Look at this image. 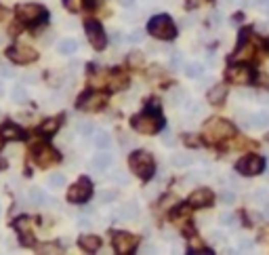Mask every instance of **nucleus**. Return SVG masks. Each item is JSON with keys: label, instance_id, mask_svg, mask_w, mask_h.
<instances>
[{"label": "nucleus", "instance_id": "nucleus-15", "mask_svg": "<svg viewBox=\"0 0 269 255\" xmlns=\"http://www.w3.org/2000/svg\"><path fill=\"white\" fill-rule=\"evenodd\" d=\"M227 97V87L225 84H214V87L208 91V101L212 106H221Z\"/></svg>", "mask_w": 269, "mask_h": 255}, {"label": "nucleus", "instance_id": "nucleus-47", "mask_svg": "<svg viewBox=\"0 0 269 255\" xmlns=\"http://www.w3.org/2000/svg\"><path fill=\"white\" fill-rule=\"evenodd\" d=\"M185 142H187V144H191L193 148H198V140H195V137H185Z\"/></svg>", "mask_w": 269, "mask_h": 255}, {"label": "nucleus", "instance_id": "nucleus-2", "mask_svg": "<svg viewBox=\"0 0 269 255\" xmlns=\"http://www.w3.org/2000/svg\"><path fill=\"white\" fill-rule=\"evenodd\" d=\"M131 169H133V173L141 179H150L156 171V165H154V158L150 152L145 150H139L135 152V154H131Z\"/></svg>", "mask_w": 269, "mask_h": 255}, {"label": "nucleus", "instance_id": "nucleus-8", "mask_svg": "<svg viewBox=\"0 0 269 255\" xmlns=\"http://www.w3.org/2000/svg\"><path fill=\"white\" fill-rule=\"evenodd\" d=\"M225 78L229 82H234V84H248L250 78H253V72H250L246 65L234 63V65H229L227 70H225Z\"/></svg>", "mask_w": 269, "mask_h": 255}, {"label": "nucleus", "instance_id": "nucleus-24", "mask_svg": "<svg viewBox=\"0 0 269 255\" xmlns=\"http://www.w3.org/2000/svg\"><path fill=\"white\" fill-rule=\"evenodd\" d=\"M137 205L135 202H127V205H122L120 207V217H124V219H133V217H137Z\"/></svg>", "mask_w": 269, "mask_h": 255}, {"label": "nucleus", "instance_id": "nucleus-16", "mask_svg": "<svg viewBox=\"0 0 269 255\" xmlns=\"http://www.w3.org/2000/svg\"><path fill=\"white\" fill-rule=\"evenodd\" d=\"M78 245L82 247V251H86V253H95V251H99L101 249V239L99 236H91V234H86V236H82V239L78 241Z\"/></svg>", "mask_w": 269, "mask_h": 255}, {"label": "nucleus", "instance_id": "nucleus-31", "mask_svg": "<svg viewBox=\"0 0 269 255\" xmlns=\"http://www.w3.org/2000/svg\"><path fill=\"white\" fill-rule=\"evenodd\" d=\"M191 160H193V158H191L189 154H175V156H173V165H175V167H187Z\"/></svg>", "mask_w": 269, "mask_h": 255}, {"label": "nucleus", "instance_id": "nucleus-40", "mask_svg": "<svg viewBox=\"0 0 269 255\" xmlns=\"http://www.w3.org/2000/svg\"><path fill=\"white\" fill-rule=\"evenodd\" d=\"M208 0H187V9H198L202 5H206Z\"/></svg>", "mask_w": 269, "mask_h": 255}, {"label": "nucleus", "instance_id": "nucleus-20", "mask_svg": "<svg viewBox=\"0 0 269 255\" xmlns=\"http://www.w3.org/2000/svg\"><path fill=\"white\" fill-rule=\"evenodd\" d=\"M76 49H78V42L74 38H63L57 44V51H59V53H63V55H71Z\"/></svg>", "mask_w": 269, "mask_h": 255}, {"label": "nucleus", "instance_id": "nucleus-44", "mask_svg": "<svg viewBox=\"0 0 269 255\" xmlns=\"http://www.w3.org/2000/svg\"><path fill=\"white\" fill-rule=\"evenodd\" d=\"M170 67H175V70H179V67H181V55H173V59H170Z\"/></svg>", "mask_w": 269, "mask_h": 255}, {"label": "nucleus", "instance_id": "nucleus-22", "mask_svg": "<svg viewBox=\"0 0 269 255\" xmlns=\"http://www.w3.org/2000/svg\"><path fill=\"white\" fill-rule=\"evenodd\" d=\"M30 200L34 202V205H48V198H46V194L40 188H32L30 190Z\"/></svg>", "mask_w": 269, "mask_h": 255}, {"label": "nucleus", "instance_id": "nucleus-26", "mask_svg": "<svg viewBox=\"0 0 269 255\" xmlns=\"http://www.w3.org/2000/svg\"><path fill=\"white\" fill-rule=\"evenodd\" d=\"M59 125H61L59 118H51V121H46V123L40 127V131H42L44 135H53V133H55V131L59 129Z\"/></svg>", "mask_w": 269, "mask_h": 255}, {"label": "nucleus", "instance_id": "nucleus-34", "mask_svg": "<svg viewBox=\"0 0 269 255\" xmlns=\"http://www.w3.org/2000/svg\"><path fill=\"white\" fill-rule=\"evenodd\" d=\"M238 123H240V127H244V129L253 127V116H244V114H238Z\"/></svg>", "mask_w": 269, "mask_h": 255}, {"label": "nucleus", "instance_id": "nucleus-41", "mask_svg": "<svg viewBox=\"0 0 269 255\" xmlns=\"http://www.w3.org/2000/svg\"><path fill=\"white\" fill-rule=\"evenodd\" d=\"M129 40H131V42H139V40H143V32H139V30L131 32V36H129Z\"/></svg>", "mask_w": 269, "mask_h": 255}, {"label": "nucleus", "instance_id": "nucleus-49", "mask_svg": "<svg viewBox=\"0 0 269 255\" xmlns=\"http://www.w3.org/2000/svg\"><path fill=\"white\" fill-rule=\"evenodd\" d=\"M135 3V0H120V5H124V7H131Z\"/></svg>", "mask_w": 269, "mask_h": 255}, {"label": "nucleus", "instance_id": "nucleus-5", "mask_svg": "<svg viewBox=\"0 0 269 255\" xmlns=\"http://www.w3.org/2000/svg\"><path fill=\"white\" fill-rule=\"evenodd\" d=\"M236 169H238V173L246 175V177H253V175H259L263 169H265V160L261 156H244L236 163Z\"/></svg>", "mask_w": 269, "mask_h": 255}, {"label": "nucleus", "instance_id": "nucleus-43", "mask_svg": "<svg viewBox=\"0 0 269 255\" xmlns=\"http://www.w3.org/2000/svg\"><path fill=\"white\" fill-rule=\"evenodd\" d=\"M38 251L40 253H61V249H53V245H42Z\"/></svg>", "mask_w": 269, "mask_h": 255}, {"label": "nucleus", "instance_id": "nucleus-32", "mask_svg": "<svg viewBox=\"0 0 269 255\" xmlns=\"http://www.w3.org/2000/svg\"><path fill=\"white\" fill-rule=\"evenodd\" d=\"M103 76H105V74H101V76H99V74H95V76H91V80H88V84H91V87H95V89H99V87H103V84L107 82V80H105Z\"/></svg>", "mask_w": 269, "mask_h": 255}, {"label": "nucleus", "instance_id": "nucleus-38", "mask_svg": "<svg viewBox=\"0 0 269 255\" xmlns=\"http://www.w3.org/2000/svg\"><path fill=\"white\" fill-rule=\"evenodd\" d=\"M234 219H236L234 213H223V215L219 217V222H221L223 226H231V224H234Z\"/></svg>", "mask_w": 269, "mask_h": 255}, {"label": "nucleus", "instance_id": "nucleus-9", "mask_svg": "<svg viewBox=\"0 0 269 255\" xmlns=\"http://www.w3.org/2000/svg\"><path fill=\"white\" fill-rule=\"evenodd\" d=\"M9 57L17 63H32L36 57H38V53L28 44H17V47L9 49Z\"/></svg>", "mask_w": 269, "mask_h": 255}, {"label": "nucleus", "instance_id": "nucleus-12", "mask_svg": "<svg viewBox=\"0 0 269 255\" xmlns=\"http://www.w3.org/2000/svg\"><path fill=\"white\" fill-rule=\"evenodd\" d=\"M212 200H214V194H212L208 188H200V190L191 192V196H189V207L202 209V207H208Z\"/></svg>", "mask_w": 269, "mask_h": 255}, {"label": "nucleus", "instance_id": "nucleus-28", "mask_svg": "<svg viewBox=\"0 0 269 255\" xmlns=\"http://www.w3.org/2000/svg\"><path fill=\"white\" fill-rule=\"evenodd\" d=\"M63 183H65V175L63 173H53L48 177V186H51V188H55V190L63 188Z\"/></svg>", "mask_w": 269, "mask_h": 255}, {"label": "nucleus", "instance_id": "nucleus-37", "mask_svg": "<svg viewBox=\"0 0 269 255\" xmlns=\"http://www.w3.org/2000/svg\"><path fill=\"white\" fill-rule=\"evenodd\" d=\"M183 99H185V93H183L181 89H177V91H173V95H170V101H173V104H181Z\"/></svg>", "mask_w": 269, "mask_h": 255}, {"label": "nucleus", "instance_id": "nucleus-6", "mask_svg": "<svg viewBox=\"0 0 269 255\" xmlns=\"http://www.w3.org/2000/svg\"><path fill=\"white\" fill-rule=\"evenodd\" d=\"M17 17L23 24H40L46 19V9L38 7V5H21L17 9Z\"/></svg>", "mask_w": 269, "mask_h": 255}, {"label": "nucleus", "instance_id": "nucleus-17", "mask_svg": "<svg viewBox=\"0 0 269 255\" xmlns=\"http://www.w3.org/2000/svg\"><path fill=\"white\" fill-rule=\"evenodd\" d=\"M0 137L7 140V142H13V140H21L23 137V131L17 127V125H5L0 129Z\"/></svg>", "mask_w": 269, "mask_h": 255}, {"label": "nucleus", "instance_id": "nucleus-51", "mask_svg": "<svg viewBox=\"0 0 269 255\" xmlns=\"http://www.w3.org/2000/svg\"><path fill=\"white\" fill-rule=\"evenodd\" d=\"M265 211H267V217H269V205H267V209H265Z\"/></svg>", "mask_w": 269, "mask_h": 255}, {"label": "nucleus", "instance_id": "nucleus-35", "mask_svg": "<svg viewBox=\"0 0 269 255\" xmlns=\"http://www.w3.org/2000/svg\"><path fill=\"white\" fill-rule=\"evenodd\" d=\"M221 202H225V205H234L236 194L234 192H221Z\"/></svg>", "mask_w": 269, "mask_h": 255}, {"label": "nucleus", "instance_id": "nucleus-25", "mask_svg": "<svg viewBox=\"0 0 269 255\" xmlns=\"http://www.w3.org/2000/svg\"><path fill=\"white\" fill-rule=\"evenodd\" d=\"M253 127H259V129H265L269 127V112H259L253 116Z\"/></svg>", "mask_w": 269, "mask_h": 255}, {"label": "nucleus", "instance_id": "nucleus-10", "mask_svg": "<svg viewBox=\"0 0 269 255\" xmlns=\"http://www.w3.org/2000/svg\"><path fill=\"white\" fill-rule=\"evenodd\" d=\"M84 30H86V38H88V42H91L93 49L99 51V49L105 47V34H103V30L97 21H86Z\"/></svg>", "mask_w": 269, "mask_h": 255}, {"label": "nucleus", "instance_id": "nucleus-14", "mask_svg": "<svg viewBox=\"0 0 269 255\" xmlns=\"http://www.w3.org/2000/svg\"><path fill=\"white\" fill-rule=\"evenodd\" d=\"M59 160V154L51 146H42L36 150V163L38 167H48V165H55Z\"/></svg>", "mask_w": 269, "mask_h": 255}, {"label": "nucleus", "instance_id": "nucleus-33", "mask_svg": "<svg viewBox=\"0 0 269 255\" xmlns=\"http://www.w3.org/2000/svg\"><path fill=\"white\" fill-rule=\"evenodd\" d=\"M11 99L15 101V104H23V101H26V93H23V89H17V87H15Z\"/></svg>", "mask_w": 269, "mask_h": 255}, {"label": "nucleus", "instance_id": "nucleus-4", "mask_svg": "<svg viewBox=\"0 0 269 255\" xmlns=\"http://www.w3.org/2000/svg\"><path fill=\"white\" fill-rule=\"evenodd\" d=\"M148 30H150L152 36L162 38V40H170V38H175V34H177V28H175L173 19H170V17H166V15H156V17H152Z\"/></svg>", "mask_w": 269, "mask_h": 255}, {"label": "nucleus", "instance_id": "nucleus-30", "mask_svg": "<svg viewBox=\"0 0 269 255\" xmlns=\"http://www.w3.org/2000/svg\"><path fill=\"white\" fill-rule=\"evenodd\" d=\"M63 5H65L67 11L78 13V11H82V7H84V0H63Z\"/></svg>", "mask_w": 269, "mask_h": 255}, {"label": "nucleus", "instance_id": "nucleus-1", "mask_svg": "<svg viewBox=\"0 0 269 255\" xmlns=\"http://www.w3.org/2000/svg\"><path fill=\"white\" fill-rule=\"evenodd\" d=\"M236 133L234 125L223 121V118H212V121H208L204 125V133H202V137L208 142V144H219V142H225L229 140L231 135Z\"/></svg>", "mask_w": 269, "mask_h": 255}, {"label": "nucleus", "instance_id": "nucleus-19", "mask_svg": "<svg viewBox=\"0 0 269 255\" xmlns=\"http://www.w3.org/2000/svg\"><path fill=\"white\" fill-rule=\"evenodd\" d=\"M114 163L112 154H107V152H101V154H97L93 158V169H97V171H105V169H110Z\"/></svg>", "mask_w": 269, "mask_h": 255}, {"label": "nucleus", "instance_id": "nucleus-21", "mask_svg": "<svg viewBox=\"0 0 269 255\" xmlns=\"http://www.w3.org/2000/svg\"><path fill=\"white\" fill-rule=\"evenodd\" d=\"M110 87L114 91H122V89H127L129 87V78L124 76V74H114L112 80H110Z\"/></svg>", "mask_w": 269, "mask_h": 255}, {"label": "nucleus", "instance_id": "nucleus-39", "mask_svg": "<svg viewBox=\"0 0 269 255\" xmlns=\"http://www.w3.org/2000/svg\"><path fill=\"white\" fill-rule=\"evenodd\" d=\"M129 61H131V65H141L143 63V55L141 53H131L129 55Z\"/></svg>", "mask_w": 269, "mask_h": 255}, {"label": "nucleus", "instance_id": "nucleus-23", "mask_svg": "<svg viewBox=\"0 0 269 255\" xmlns=\"http://www.w3.org/2000/svg\"><path fill=\"white\" fill-rule=\"evenodd\" d=\"M95 146L99 148V150H107L112 146V137H110V133H105V131H101V133H97V137H95Z\"/></svg>", "mask_w": 269, "mask_h": 255}, {"label": "nucleus", "instance_id": "nucleus-36", "mask_svg": "<svg viewBox=\"0 0 269 255\" xmlns=\"http://www.w3.org/2000/svg\"><path fill=\"white\" fill-rule=\"evenodd\" d=\"M116 192L114 190H105V192H101V202H114L116 200Z\"/></svg>", "mask_w": 269, "mask_h": 255}, {"label": "nucleus", "instance_id": "nucleus-48", "mask_svg": "<svg viewBox=\"0 0 269 255\" xmlns=\"http://www.w3.org/2000/svg\"><path fill=\"white\" fill-rule=\"evenodd\" d=\"M240 247H242V249H250V241H246V239L240 241Z\"/></svg>", "mask_w": 269, "mask_h": 255}, {"label": "nucleus", "instance_id": "nucleus-29", "mask_svg": "<svg viewBox=\"0 0 269 255\" xmlns=\"http://www.w3.org/2000/svg\"><path fill=\"white\" fill-rule=\"evenodd\" d=\"M185 74H187L189 78L202 76V65H200V63H187V65H185Z\"/></svg>", "mask_w": 269, "mask_h": 255}, {"label": "nucleus", "instance_id": "nucleus-45", "mask_svg": "<svg viewBox=\"0 0 269 255\" xmlns=\"http://www.w3.org/2000/svg\"><path fill=\"white\" fill-rule=\"evenodd\" d=\"M265 196H267L265 190H257V192H255V200H257V202H265Z\"/></svg>", "mask_w": 269, "mask_h": 255}, {"label": "nucleus", "instance_id": "nucleus-7", "mask_svg": "<svg viewBox=\"0 0 269 255\" xmlns=\"http://www.w3.org/2000/svg\"><path fill=\"white\" fill-rule=\"evenodd\" d=\"M91 192H93L91 181H88L86 177H80V179L67 190V200H69V202H84V200H88Z\"/></svg>", "mask_w": 269, "mask_h": 255}, {"label": "nucleus", "instance_id": "nucleus-11", "mask_svg": "<svg viewBox=\"0 0 269 255\" xmlns=\"http://www.w3.org/2000/svg\"><path fill=\"white\" fill-rule=\"evenodd\" d=\"M135 247H137V239H135V236H131L127 232L114 234V249H116L118 255H127L131 251H135Z\"/></svg>", "mask_w": 269, "mask_h": 255}, {"label": "nucleus", "instance_id": "nucleus-27", "mask_svg": "<svg viewBox=\"0 0 269 255\" xmlns=\"http://www.w3.org/2000/svg\"><path fill=\"white\" fill-rule=\"evenodd\" d=\"M93 123H88V121H80L78 125H76V131H78V135H82V137H88V135H93Z\"/></svg>", "mask_w": 269, "mask_h": 255}, {"label": "nucleus", "instance_id": "nucleus-18", "mask_svg": "<svg viewBox=\"0 0 269 255\" xmlns=\"http://www.w3.org/2000/svg\"><path fill=\"white\" fill-rule=\"evenodd\" d=\"M253 55H255V47H253V44H244V42H242L240 49L236 51L234 55H231V61H234V63H236V61H242V59L246 61V59H250Z\"/></svg>", "mask_w": 269, "mask_h": 255}, {"label": "nucleus", "instance_id": "nucleus-50", "mask_svg": "<svg viewBox=\"0 0 269 255\" xmlns=\"http://www.w3.org/2000/svg\"><path fill=\"white\" fill-rule=\"evenodd\" d=\"M112 38H114L116 42H120V40H122V36H120V34H118V32H114V34H112Z\"/></svg>", "mask_w": 269, "mask_h": 255}, {"label": "nucleus", "instance_id": "nucleus-3", "mask_svg": "<svg viewBox=\"0 0 269 255\" xmlns=\"http://www.w3.org/2000/svg\"><path fill=\"white\" fill-rule=\"evenodd\" d=\"M133 129H137L139 133H145V135H152V133H158L160 127H162V116L158 112H143V114H137L133 116L131 121Z\"/></svg>", "mask_w": 269, "mask_h": 255}, {"label": "nucleus", "instance_id": "nucleus-42", "mask_svg": "<svg viewBox=\"0 0 269 255\" xmlns=\"http://www.w3.org/2000/svg\"><path fill=\"white\" fill-rule=\"evenodd\" d=\"M0 76H5V78H11L13 76V70L9 65H0Z\"/></svg>", "mask_w": 269, "mask_h": 255}, {"label": "nucleus", "instance_id": "nucleus-46", "mask_svg": "<svg viewBox=\"0 0 269 255\" xmlns=\"http://www.w3.org/2000/svg\"><path fill=\"white\" fill-rule=\"evenodd\" d=\"M257 78H259V84H261V82H263V84H265V87H267V84H269V80H267V78H269V76H267V74H259V76H257Z\"/></svg>", "mask_w": 269, "mask_h": 255}, {"label": "nucleus", "instance_id": "nucleus-13", "mask_svg": "<svg viewBox=\"0 0 269 255\" xmlns=\"http://www.w3.org/2000/svg\"><path fill=\"white\" fill-rule=\"evenodd\" d=\"M103 104H105V95H101V93L86 95V97H82V99L78 101L80 110H84V112H97V110H101Z\"/></svg>", "mask_w": 269, "mask_h": 255}]
</instances>
